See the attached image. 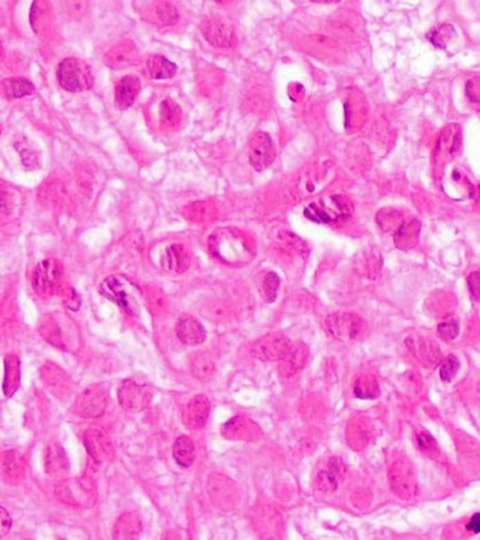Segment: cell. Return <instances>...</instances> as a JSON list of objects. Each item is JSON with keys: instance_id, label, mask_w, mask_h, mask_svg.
I'll return each mask as SVG.
<instances>
[{"instance_id": "10", "label": "cell", "mask_w": 480, "mask_h": 540, "mask_svg": "<svg viewBox=\"0 0 480 540\" xmlns=\"http://www.w3.org/2000/svg\"><path fill=\"white\" fill-rule=\"evenodd\" d=\"M248 158L251 166L257 172H264L269 166H272L276 158V148L273 139L268 132L258 131L251 137L248 146Z\"/></svg>"}, {"instance_id": "42", "label": "cell", "mask_w": 480, "mask_h": 540, "mask_svg": "<svg viewBox=\"0 0 480 540\" xmlns=\"http://www.w3.org/2000/svg\"><path fill=\"white\" fill-rule=\"evenodd\" d=\"M348 444L351 445V448H354L357 451H361L362 448H365L368 445V433H366V428L363 425H361V424L350 425Z\"/></svg>"}, {"instance_id": "28", "label": "cell", "mask_w": 480, "mask_h": 540, "mask_svg": "<svg viewBox=\"0 0 480 540\" xmlns=\"http://www.w3.org/2000/svg\"><path fill=\"white\" fill-rule=\"evenodd\" d=\"M22 381V365L16 355H8L5 358V378H3V392L9 399L12 397Z\"/></svg>"}, {"instance_id": "50", "label": "cell", "mask_w": 480, "mask_h": 540, "mask_svg": "<svg viewBox=\"0 0 480 540\" xmlns=\"http://www.w3.org/2000/svg\"><path fill=\"white\" fill-rule=\"evenodd\" d=\"M61 297H62V300H64V303H65V306L68 308H71L74 311L79 310V307H80V297L78 296V293L74 288L64 287L62 293H61Z\"/></svg>"}, {"instance_id": "55", "label": "cell", "mask_w": 480, "mask_h": 540, "mask_svg": "<svg viewBox=\"0 0 480 540\" xmlns=\"http://www.w3.org/2000/svg\"><path fill=\"white\" fill-rule=\"evenodd\" d=\"M314 3H340L341 0H311Z\"/></svg>"}, {"instance_id": "1", "label": "cell", "mask_w": 480, "mask_h": 540, "mask_svg": "<svg viewBox=\"0 0 480 540\" xmlns=\"http://www.w3.org/2000/svg\"><path fill=\"white\" fill-rule=\"evenodd\" d=\"M209 250L214 259L228 266H244L255 256L254 241L235 228H218L209 238Z\"/></svg>"}, {"instance_id": "37", "label": "cell", "mask_w": 480, "mask_h": 540, "mask_svg": "<svg viewBox=\"0 0 480 540\" xmlns=\"http://www.w3.org/2000/svg\"><path fill=\"white\" fill-rule=\"evenodd\" d=\"M150 15L154 21H158L161 26H173L178 23L179 15L175 6L168 2H158L151 6Z\"/></svg>"}, {"instance_id": "46", "label": "cell", "mask_w": 480, "mask_h": 540, "mask_svg": "<svg viewBox=\"0 0 480 540\" xmlns=\"http://www.w3.org/2000/svg\"><path fill=\"white\" fill-rule=\"evenodd\" d=\"M438 333L444 339H448V340L455 339L458 336V333H459V322H458V320L454 318L452 315H448L444 321L440 322Z\"/></svg>"}, {"instance_id": "31", "label": "cell", "mask_w": 480, "mask_h": 540, "mask_svg": "<svg viewBox=\"0 0 480 540\" xmlns=\"http://www.w3.org/2000/svg\"><path fill=\"white\" fill-rule=\"evenodd\" d=\"M173 459L180 467H190L195 462V444L189 436H179L173 444Z\"/></svg>"}, {"instance_id": "32", "label": "cell", "mask_w": 480, "mask_h": 540, "mask_svg": "<svg viewBox=\"0 0 480 540\" xmlns=\"http://www.w3.org/2000/svg\"><path fill=\"white\" fill-rule=\"evenodd\" d=\"M15 148L19 153L22 164L27 171H37L41 168V154L31 141L24 138L23 141L15 143Z\"/></svg>"}, {"instance_id": "18", "label": "cell", "mask_w": 480, "mask_h": 540, "mask_svg": "<svg viewBox=\"0 0 480 540\" xmlns=\"http://www.w3.org/2000/svg\"><path fill=\"white\" fill-rule=\"evenodd\" d=\"M210 415V403L205 396H195L183 408V424L189 429H200Z\"/></svg>"}, {"instance_id": "49", "label": "cell", "mask_w": 480, "mask_h": 540, "mask_svg": "<svg viewBox=\"0 0 480 540\" xmlns=\"http://www.w3.org/2000/svg\"><path fill=\"white\" fill-rule=\"evenodd\" d=\"M465 90H466L468 99H469L472 103L480 105V76H473V78H470V79L466 82Z\"/></svg>"}, {"instance_id": "11", "label": "cell", "mask_w": 480, "mask_h": 540, "mask_svg": "<svg viewBox=\"0 0 480 540\" xmlns=\"http://www.w3.org/2000/svg\"><path fill=\"white\" fill-rule=\"evenodd\" d=\"M325 325L329 333L341 342L355 340L363 331V321L352 313L331 314L327 317Z\"/></svg>"}, {"instance_id": "19", "label": "cell", "mask_w": 480, "mask_h": 540, "mask_svg": "<svg viewBox=\"0 0 480 540\" xmlns=\"http://www.w3.org/2000/svg\"><path fill=\"white\" fill-rule=\"evenodd\" d=\"M176 335L187 347H198L206 340L205 326L191 315H182L178 320Z\"/></svg>"}, {"instance_id": "9", "label": "cell", "mask_w": 480, "mask_h": 540, "mask_svg": "<svg viewBox=\"0 0 480 540\" xmlns=\"http://www.w3.org/2000/svg\"><path fill=\"white\" fill-rule=\"evenodd\" d=\"M292 347L291 340L280 332L268 333L254 342L251 354L254 358L265 362L282 360Z\"/></svg>"}, {"instance_id": "34", "label": "cell", "mask_w": 480, "mask_h": 540, "mask_svg": "<svg viewBox=\"0 0 480 540\" xmlns=\"http://www.w3.org/2000/svg\"><path fill=\"white\" fill-rule=\"evenodd\" d=\"M251 422L243 417H234L221 428V435L228 440H241L251 435Z\"/></svg>"}, {"instance_id": "54", "label": "cell", "mask_w": 480, "mask_h": 540, "mask_svg": "<svg viewBox=\"0 0 480 540\" xmlns=\"http://www.w3.org/2000/svg\"><path fill=\"white\" fill-rule=\"evenodd\" d=\"M466 529L473 532V533H479L480 532V514H474L470 518V522L466 525Z\"/></svg>"}, {"instance_id": "33", "label": "cell", "mask_w": 480, "mask_h": 540, "mask_svg": "<svg viewBox=\"0 0 480 540\" xmlns=\"http://www.w3.org/2000/svg\"><path fill=\"white\" fill-rule=\"evenodd\" d=\"M3 90L9 101L22 99L35 92V86L26 78H8L3 80Z\"/></svg>"}, {"instance_id": "43", "label": "cell", "mask_w": 480, "mask_h": 540, "mask_svg": "<svg viewBox=\"0 0 480 540\" xmlns=\"http://www.w3.org/2000/svg\"><path fill=\"white\" fill-rule=\"evenodd\" d=\"M279 287H280V277L275 272L266 273L262 283V291H264V297L268 303H273L276 300Z\"/></svg>"}, {"instance_id": "5", "label": "cell", "mask_w": 480, "mask_h": 540, "mask_svg": "<svg viewBox=\"0 0 480 540\" xmlns=\"http://www.w3.org/2000/svg\"><path fill=\"white\" fill-rule=\"evenodd\" d=\"M55 496L67 505L90 508L96 501V488L89 478H71L57 485Z\"/></svg>"}, {"instance_id": "26", "label": "cell", "mask_w": 480, "mask_h": 540, "mask_svg": "<svg viewBox=\"0 0 480 540\" xmlns=\"http://www.w3.org/2000/svg\"><path fill=\"white\" fill-rule=\"evenodd\" d=\"M309 358V349L305 343L299 342L291 347L287 355L280 360V370L284 376H293L299 370H302L307 362Z\"/></svg>"}, {"instance_id": "41", "label": "cell", "mask_w": 480, "mask_h": 540, "mask_svg": "<svg viewBox=\"0 0 480 540\" xmlns=\"http://www.w3.org/2000/svg\"><path fill=\"white\" fill-rule=\"evenodd\" d=\"M160 116H161V123L164 125L172 127V125H176L179 123L182 112L176 103L166 99L161 103V114Z\"/></svg>"}, {"instance_id": "30", "label": "cell", "mask_w": 480, "mask_h": 540, "mask_svg": "<svg viewBox=\"0 0 480 540\" xmlns=\"http://www.w3.org/2000/svg\"><path fill=\"white\" fill-rule=\"evenodd\" d=\"M147 69H148L151 78L155 80L172 79L178 72L176 64L169 61L168 58H165L162 55L150 57L147 61Z\"/></svg>"}, {"instance_id": "53", "label": "cell", "mask_w": 480, "mask_h": 540, "mask_svg": "<svg viewBox=\"0 0 480 540\" xmlns=\"http://www.w3.org/2000/svg\"><path fill=\"white\" fill-rule=\"evenodd\" d=\"M0 514H2V532H0V537H3L9 532L10 526H12V518H10V515H9V512L6 511L5 507L0 508Z\"/></svg>"}, {"instance_id": "36", "label": "cell", "mask_w": 480, "mask_h": 540, "mask_svg": "<svg viewBox=\"0 0 480 540\" xmlns=\"http://www.w3.org/2000/svg\"><path fill=\"white\" fill-rule=\"evenodd\" d=\"M379 383L373 376H361L355 385H354V394L357 399L361 400H373L379 397Z\"/></svg>"}, {"instance_id": "44", "label": "cell", "mask_w": 480, "mask_h": 540, "mask_svg": "<svg viewBox=\"0 0 480 540\" xmlns=\"http://www.w3.org/2000/svg\"><path fill=\"white\" fill-rule=\"evenodd\" d=\"M340 478V476H337L329 469L325 471H320L317 476V487L324 491V493H331V491L337 488Z\"/></svg>"}, {"instance_id": "7", "label": "cell", "mask_w": 480, "mask_h": 540, "mask_svg": "<svg viewBox=\"0 0 480 540\" xmlns=\"http://www.w3.org/2000/svg\"><path fill=\"white\" fill-rule=\"evenodd\" d=\"M62 276V268L58 261L55 259H44L40 262L34 272L31 284L34 291L41 297H50L55 293L61 283Z\"/></svg>"}, {"instance_id": "21", "label": "cell", "mask_w": 480, "mask_h": 540, "mask_svg": "<svg viewBox=\"0 0 480 540\" xmlns=\"http://www.w3.org/2000/svg\"><path fill=\"white\" fill-rule=\"evenodd\" d=\"M137 58V46L132 41L124 40L113 45L110 50L105 54V62L113 69H121L132 64Z\"/></svg>"}, {"instance_id": "3", "label": "cell", "mask_w": 480, "mask_h": 540, "mask_svg": "<svg viewBox=\"0 0 480 540\" xmlns=\"http://www.w3.org/2000/svg\"><path fill=\"white\" fill-rule=\"evenodd\" d=\"M352 214L351 202L344 195L335 194L310 203L305 209V217L317 224H332L347 220Z\"/></svg>"}, {"instance_id": "8", "label": "cell", "mask_w": 480, "mask_h": 540, "mask_svg": "<svg viewBox=\"0 0 480 540\" xmlns=\"http://www.w3.org/2000/svg\"><path fill=\"white\" fill-rule=\"evenodd\" d=\"M389 482L393 493L403 500H410L417 493V480L413 466L403 458L392 463L389 469Z\"/></svg>"}, {"instance_id": "2", "label": "cell", "mask_w": 480, "mask_h": 540, "mask_svg": "<svg viewBox=\"0 0 480 540\" xmlns=\"http://www.w3.org/2000/svg\"><path fill=\"white\" fill-rule=\"evenodd\" d=\"M99 291L128 315H139V291L130 280L116 275L109 276L101 283Z\"/></svg>"}, {"instance_id": "38", "label": "cell", "mask_w": 480, "mask_h": 540, "mask_svg": "<svg viewBox=\"0 0 480 540\" xmlns=\"http://www.w3.org/2000/svg\"><path fill=\"white\" fill-rule=\"evenodd\" d=\"M190 369L194 376L203 383L210 381L216 373V365L213 363L212 359H209L205 355H196L194 359H191Z\"/></svg>"}, {"instance_id": "16", "label": "cell", "mask_w": 480, "mask_h": 540, "mask_svg": "<svg viewBox=\"0 0 480 540\" xmlns=\"http://www.w3.org/2000/svg\"><path fill=\"white\" fill-rule=\"evenodd\" d=\"M190 266V255L179 243H171L160 254V268L172 275H180Z\"/></svg>"}, {"instance_id": "57", "label": "cell", "mask_w": 480, "mask_h": 540, "mask_svg": "<svg viewBox=\"0 0 480 540\" xmlns=\"http://www.w3.org/2000/svg\"><path fill=\"white\" fill-rule=\"evenodd\" d=\"M476 194H477V206L480 207V189H479V191Z\"/></svg>"}, {"instance_id": "12", "label": "cell", "mask_w": 480, "mask_h": 540, "mask_svg": "<svg viewBox=\"0 0 480 540\" xmlns=\"http://www.w3.org/2000/svg\"><path fill=\"white\" fill-rule=\"evenodd\" d=\"M67 325H68V321L65 318L55 315V314H48L41 320V322L38 325V331H40L41 336L46 342H50L53 347L60 348L62 351H68L69 342L67 338V332H71L72 328L65 331L64 326H67Z\"/></svg>"}, {"instance_id": "24", "label": "cell", "mask_w": 480, "mask_h": 540, "mask_svg": "<svg viewBox=\"0 0 480 540\" xmlns=\"http://www.w3.org/2000/svg\"><path fill=\"white\" fill-rule=\"evenodd\" d=\"M205 38L217 48H230L234 44V31L230 26L218 20H209L203 24Z\"/></svg>"}, {"instance_id": "56", "label": "cell", "mask_w": 480, "mask_h": 540, "mask_svg": "<svg viewBox=\"0 0 480 540\" xmlns=\"http://www.w3.org/2000/svg\"><path fill=\"white\" fill-rule=\"evenodd\" d=\"M214 2L218 3V5H230L232 0H214Z\"/></svg>"}, {"instance_id": "22", "label": "cell", "mask_w": 480, "mask_h": 540, "mask_svg": "<svg viewBox=\"0 0 480 540\" xmlns=\"http://www.w3.org/2000/svg\"><path fill=\"white\" fill-rule=\"evenodd\" d=\"M44 469L46 474L60 477L65 474L69 469V459L65 453V449L58 444V442H51L45 449Z\"/></svg>"}, {"instance_id": "20", "label": "cell", "mask_w": 480, "mask_h": 540, "mask_svg": "<svg viewBox=\"0 0 480 540\" xmlns=\"http://www.w3.org/2000/svg\"><path fill=\"white\" fill-rule=\"evenodd\" d=\"M141 92V80L135 75L124 76L114 92V103L119 110H127L132 106Z\"/></svg>"}, {"instance_id": "51", "label": "cell", "mask_w": 480, "mask_h": 540, "mask_svg": "<svg viewBox=\"0 0 480 540\" xmlns=\"http://www.w3.org/2000/svg\"><path fill=\"white\" fill-rule=\"evenodd\" d=\"M87 10V0H67V13L79 17Z\"/></svg>"}, {"instance_id": "17", "label": "cell", "mask_w": 480, "mask_h": 540, "mask_svg": "<svg viewBox=\"0 0 480 540\" xmlns=\"http://www.w3.org/2000/svg\"><path fill=\"white\" fill-rule=\"evenodd\" d=\"M461 143H462L461 127L455 123L447 125L444 128V131L441 132L438 142H437V146H436V151H434L436 161L441 162V161L458 154L461 150Z\"/></svg>"}, {"instance_id": "15", "label": "cell", "mask_w": 480, "mask_h": 540, "mask_svg": "<svg viewBox=\"0 0 480 540\" xmlns=\"http://www.w3.org/2000/svg\"><path fill=\"white\" fill-rule=\"evenodd\" d=\"M406 343L410 352L424 365L436 367L441 362V351L434 340L421 335H413L407 338Z\"/></svg>"}, {"instance_id": "23", "label": "cell", "mask_w": 480, "mask_h": 540, "mask_svg": "<svg viewBox=\"0 0 480 540\" xmlns=\"http://www.w3.org/2000/svg\"><path fill=\"white\" fill-rule=\"evenodd\" d=\"M209 489L214 503H217L221 508H227L234 505L237 500V493L232 482L223 476L213 474L209 480Z\"/></svg>"}, {"instance_id": "48", "label": "cell", "mask_w": 480, "mask_h": 540, "mask_svg": "<svg viewBox=\"0 0 480 540\" xmlns=\"http://www.w3.org/2000/svg\"><path fill=\"white\" fill-rule=\"evenodd\" d=\"M30 21H31L33 30L37 33L40 31V26H44V23H45V8L40 2V0H34V3L31 6Z\"/></svg>"}, {"instance_id": "29", "label": "cell", "mask_w": 480, "mask_h": 540, "mask_svg": "<svg viewBox=\"0 0 480 540\" xmlns=\"http://www.w3.org/2000/svg\"><path fill=\"white\" fill-rule=\"evenodd\" d=\"M141 532H142V525H141L139 516L134 512H126L117 519V522L114 525L113 537L114 539H135V537H139Z\"/></svg>"}, {"instance_id": "45", "label": "cell", "mask_w": 480, "mask_h": 540, "mask_svg": "<svg viewBox=\"0 0 480 540\" xmlns=\"http://www.w3.org/2000/svg\"><path fill=\"white\" fill-rule=\"evenodd\" d=\"M458 370H459V360L455 355H448L443 365H441V369H440V376H441V380L445 381V383H451L455 376L458 374Z\"/></svg>"}, {"instance_id": "6", "label": "cell", "mask_w": 480, "mask_h": 540, "mask_svg": "<svg viewBox=\"0 0 480 540\" xmlns=\"http://www.w3.org/2000/svg\"><path fill=\"white\" fill-rule=\"evenodd\" d=\"M117 397L124 410L130 412H139L150 406L153 400V390L147 383L127 378L120 384Z\"/></svg>"}, {"instance_id": "25", "label": "cell", "mask_w": 480, "mask_h": 540, "mask_svg": "<svg viewBox=\"0 0 480 540\" xmlns=\"http://www.w3.org/2000/svg\"><path fill=\"white\" fill-rule=\"evenodd\" d=\"M41 378L44 384L54 392V396L62 397L69 391L68 376L61 367L53 363H46L41 367Z\"/></svg>"}, {"instance_id": "47", "label": "cell", "mask_w": 480, "mask_h": 540, "mask_svg": "<svg viewBox=\"0 0 480 540\" xmlns=\"http://www.w3.org/2000/svg\"><path fill=\"white\" fill-rule=\"evenodd\" d=\"M417 442L420 449L427 453H433L434 451H437V442L427 429L417 430Z\"/></svg>"}, {"instance_id": "13", "label": "cell", "mask_w": 480, "mask_h": 540, "mask_svg": "<svg viewBox=\"0 0 480 540\" xmlns=\"http://www.w3.org/2000/svg\"><path fill=\"white\" fill-rule=\"evenodd\" d=\"M106 407V391L99 385L85 390L76 403V411L82 418H99L105 414Z\"/></svg>"}, {"instance_id": "52", "label": "cell", "mask_w": 480, "mask_h": 540, "mask_svg": "<svg viewBox=\"0 0 480 540\" xmlns=\"http://www.w3.org/2000/svg\"><path fill=\"white\" fill-rule=\"evenodd\" d=\"M468 287L474 300H480V272H472L468 276Z\"/></svg>"}, {"instance_id": "14", "label": "cell", "mask_w": 480, "mask_h": 540, "mask_svg": "<svg viewBox=\"0 0 480 540\" xmlns=\"http://www.w3.org/2000/svg\"><path fill=\"white\" fill-rule=\"evenodd\" d=\"M83 444L89 458L94 463H105L113 458V445L109 436L99 429H89L85 433Z\"/></svg>"}, {"instance_id": "27", "label": "cell", "mask_w": 480, "mask_h": 540, "mask_svg": "<svg viewBox=\"0 0 480 540\" xmlns=\"http://www.w3.org/2000/svg\"><path fill=\"white\" fill-rule=\"evenodd\" d=\"M421 225L417 220H406L400 224L395 234V243L399 250H411L418 242Z\"/></svg>"}, {"instance_id": "39", "label": "cell", "mask_w": 480, "mask_h": 540, "mask_svg": "<svg viewBox=\"0 0 480 540\" xmlns=\"http://www.w3.org/2000/svg\"><path fill=\"white\" fill-rule=\"evenodd\" d=\"M455 37H456V30L451 24L440 26L428 34V40L436 46L443 48V50H445Z\"/></svg>"}, {"instance_id": "40", "label": "cell", "mask_w": 480, "mask_h": 540, "mask_svg": "<svg viewBox=\"0 0 480 540\" xmlns=\"http://www.w3.org/2000/svg\"><path fill=\"white\" fill-rule=\"evenodd\" d=\"M376 223L383 231L391 232L393 229H397L403 221H402V214L399 211L393 209H383L376 216Z\"/></svg>"}, {"instance_id": "35", "label": "cell", "mask_w": 480, "mask_h": 540, "mask_svg": "<svg viewBox=\"0 0 480 540\" xmlns=\"http://www.w3.org/2000/svg\"><path fill=\"white\" fill-rule=\"evenodd\" d=\"M24 460L16 451H6L3 455V471L10 481H20L24 477Z\"/></svg>"}, {"instance_id": "4", "label": "cell", "mask_w": 480, "mask_h": 540, "mask_svg": "<svg viewBox=\"0 0 480 540\" xmlns=\"http://www.w3.org/2000/svg\"><path fill=\"white\" fill-rule=\"evenodd\" d=\"M57 79L61 87L71 93L87 92L94 85L92 67L79 58H67L61 61L57 69Z\"/></svg>"}]
</instances>
